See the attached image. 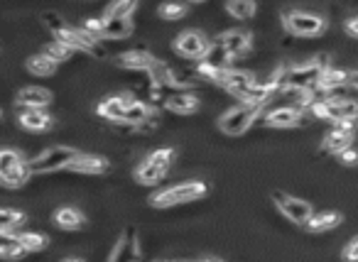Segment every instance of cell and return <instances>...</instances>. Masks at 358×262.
Wrapping results in <instances>:
<instances>
[{
	"label": "cell",
	"instance_id": "obj_1",
	"mask_svg": "<svg viewBox=\"0 0 358 262\" xmlns=\"http://www.w3.org/2000/svg\"><path fill=\"white\" fill-rule=\"evenodd\" d=\"M326 69H329V56L326 54L314 56V59H309V62H304V64H295V67L287 69L285 86L314 91L317 86H319V81H322V76H324Z\"/></svg>",
	"mask_w": 358,
	"mask_h": 262
},
{
	"label": "cell",
	"instance_id": "obj_2",
	"mask_svg": "<svg viewBox=\"0 0 358 262\" xmlns=\"http://www.w3.org/2000/svg\"><path fill=\"white\" fill-rule=\"evenodd\" d=\"M207 194H209L207 182H185V184L169 186V189L152 194L150 196V206H155V208L179 206V204H189V201L204 199Z\"/></svg>",
	"mask_w": 358,
	"mask_h": 262
},
{
	"label": "cell",
	"instance_id": "obj_3",
	"mask_svg": "<svg viewBox=\"0 0 358 262\" xmlns=\"http://www.w3.org/2000/svg\"><path fill=\"white\" fill-rule=\"evenodd\" d=\"M172 157L174 150L172 147H162V150H155L145 157L140 162V167L135 169V182L145 186H155L165 179V174L172 167Z\"/></svg>",
	"mask_w": 358,
	"mask_h": 262
},
{
	"label": "cell",
	"instance_id": "obj_4",
	"mask_svg": "<svg viewBox=\"0 0 358 262\" xmlns=\"http://www.w3.org/2000/svg\"><path fill=\"white\" fill-rule=\"evenodd\" d=\"M30 177H32V167L23 155H17L10 147L0 152V182L8 189H20L28 184Z\"/></svg>",
	"mask_w": 358,
	"mask_h": 262
},
{
	"label": "cell",
	"instance_id": "obj_5",
	"mask_svg": "<svg viewBox=\"0 0 358 262\" xmlns=\"http://www.w3.org/2000/svg\"><path fill=\"white\" fill-rule=\"evenodd\" d=\"M78 152L69 145H54L50 150H45L39 157L30 160V167H32V174H52L59 172V169H69L74 160H78Z\"/></svg>",
	"mask_w": 358,
	"mask_h": 262
},
{
	"label": "cell",
	"instance_id": "obj_6",
	"mask_svg": "<svg viewBox=\"0 0 358 262\" xmlns=\"http://www.w3.org/2000/svg\"><path fill=\"white\" fill-rule=\"evenodd\" d=\"M257 113H260V106H248V103H241V106L231 108L224 116L218 118V128L224 130L231 138H238L243 135L253 123H255Z\"/></svg>",
	"mask_w": 358,
	"mask_h": 262
},
{
	"label": "cell",
	"instance_id": "obj_7",
	"mask_svg": "<svg viewBox=\"0 0 358 262\" xmlns=\"http://www.w3.org/2000/svg\"><path fill=\"white\" fill-rule=\"evenodd\" d=\"M273 201H275V206L280 208L282 216L297 226H307L309 218L314 216V208L309 201L297 199V196H290L285 194V191H273Z\"/></svg>",
	"mask_w": 358,
	"mask_h": 262
},
{
	"label": "cell",
	"instance_id": "obj_8",
	"mask_svg": "<svg viewBox=\"0 0 358 262\" xmlns=\"http://www.w3.org/2000/svg\"><path fill=\"white\" fill-rule=\"evenodd\" d=\"M211 42L204 37L202 32H196V30H187L182 32L177 39H174V52L179 56H185V59H191V62H204L207 54L211 52Z\"/></svg>",
	"mask_w": 358,
	"mask_h": 262
},
{
	"label": "cell",
	"instance_id": "obj_9",
	"mask_svg": "<svg viewBox=\"0 0 358 262\" xmlns=\"http://www.w3.org/2000/svg\"><path fill=\"white\" fill-rule=\"evenodd\" d=\"M285 25L297 37H317L326 30V20L322 15H312L304 10H290L285 12Z\"/></svg>",
	"mask_w": 358,
	"mask_h": 262
},
{
	"label": "cell",
	"instance_id": "obj_10",
	"mask_svg": "<svg viewBox=\"0 0 358 262\" xmlns=\"http://www.w3.org/2000/svg\"><path fill=\"white\" fill-rule=\"evenodd\" d=\"M140 260V243H138V230L133 226L123 230V235L118 238V243L113 245V252L108 257V262H138Z\"/></svg>",
	"mask_w": 358,
	"mask_h": 262
},
{
	"label": "cell",
	"instance_id": "obj_11",
	"mask_svg": "<svg viewBox=\"0 0 358 262\" xmlns=\"http://www.w3.org/2000/svg\"><path fill=\"white\" fill-rule=\"evenodd\" d=\"M304 113L299 111V106H282L270 111L268 116L263 118V123L270 125V128H297V125L304 123Z\"/></svg>",
	"mask_w": 358,
	"mask_h": 262
},
{
	"label": "cell",
	"instance_id": "obj_12",
	"mask_svg": "<svg viewBox=\"0 0 358 262\" xmlns=\"http://www.w3.org/2000/svg\"><path fill=\"white\" fill-rule=\"evenodd\" d=\"M216 45L224 47L226 54L233 59V56H241L251 50V34L243 32V30H229V32L218 34L216 37Z\"/></svg>",
	"mask_w": 358,
	"mask_h": 262
},
{
	"label": "cell",
	"instance_id": "obj_13",
	"mask_svg": "<svg viewBox=\"0 0 358 262\" xmlns=\"http://www.w3.org/2000/svg\"><path fill=\"white\" fill-rule=\"evenodd\" d=\"M17 106H25L28 111H45V106L52 103V91L39 89V86H25L17 91Z\"/></svg>",
	"mask_w": 358,
	"mask_h": 262
},
{
	"label": "cell",
	"instance_id": "obj_14",
	"mask_svg": "<svg viewBox=\"0 0 358 262\" xmlns=\"http://www.w3.org/2000/svg\"><path fill=\"white\" fill-rule=\"evenodd\" d=\"M255 84V78H253V74L248 72H241V69H226L224 78H221V84L226 91H229L231 96H235V98H241L243 94H246L251 86Z\"/></svg>",
	"mask_w": 358,
	"mask_h": 262
},
{
	"label": "cell",
	"instance_id": "obj_15",
	"mask_svg": "<svg viewBox=\"0 0 358 262\" xmlns=\"http://www.w3.org/2000/svg\"><path fill=\"white\" fill-rule=\"evenodd\" d=\"M133 98L130 96H111V98L101 100L98 103V116L106 118V120H125V111L130 108Z\"/></svg>",
	"mask_w": 358,
	"mask_h": 262
},
{
	"label": "cell",
	"instance_id": "obj_16",
	"mask_svg": "<svg viewBox=\"0 0 358 262\" xmlns=\"http://www.w3.org/2000/svg\"><path fill=\"white\" fill-rule=\"evenodd\" d=\"M152 62H155V56L147 54L143 50H130L123 52V54L116 56V64L120 69H133V72H150Z\"/></svg>",
	"mask_w": 358,
	"mask_h": 262
},
{
	"label": "cell",
	"instance_id": "obj_17",
	"mask_svg": "<svg viewBox=\"0 0 358 262\" xmlns=\"http://www.w3.org/2000/svg\"><path fill=\"white\" fill-rule=\"evenodd\" d=\"M72 172L78 174H108L111 172V162L101 155H81L72 162Z\"/></svg>",
	"mask_w": 358,
	"mask_h": 262
},
{
	"label": "cell",
	"instance_id": "obj_18",
	"mask_svg": "<svg viewBox=\"0 0 358 262\" xmlns=\"http://www.w3.org/2000/svg\"><path fill=\"white\" fill-rule=\"evenodd\" d=\"M351 145H353V135L339 128L329 130V133L324 135V140H322V150L329 152V155H341V152L348 150Z\"/></svg>",
	"mask_w": 358,
	"mask_h": 262
},
{
	"label": "cell",
	"instance_id": "obj_19",
	"mask_svg": "<svg viewBox=\"0 0 358 262\" xmlns=\"http://www.w3.org/2000/svg\"><path fill=\"white\" fill-rule=\"evenodd\" d=\"M344 216L339 211H322V213H314L309 218V223L304 226L307 233H324V230H331L336 226H341Z\"/></svg>",
	"mask_w": 358,
	"mask_h": 262
},
{
	"label": "cell",
	"instance_id": "obj_20",
	"mask_svg": "<svg viewBox=\"0 0 358 262\" xmlns=\"http://www.w3.org/2000/svg\"><path fill=\"white\" fill-rule=\"evenodd\" d=\"M20 125L25 130H32V133H42V130H50L54 125V118L45 111H25L20 113Z\"/></svg>",
	"mask_w": 358,
	"mask_h": 262
},
{
	"label": "cell",
	"instance_id": "obj_21",
	"mask_svg": "<svg viewBox=\"0 0 358 262\" xmlns=\"http://www.w3.org/2000/svg\"><path fill=\"white\" fill-rule=\"evenodd\" d=\"M348 84H351V72H344V69L329 67L324 72V76H322V81H319V86H317V89H322L324 94H331V91L344 89V86H348Z\"/></svg>",
	"mask_w": 358,
	"mask_h": 262
},
{
	"label": "cell",
	"instance_id": "obj_22",
	"mask_svg": "<svg viewBox=\"0 0 358 262\" xmlns=\"http://www.w3.org/2000/svg\"><path fill=\"white\" fill-rule=\"evenodd\" d=\"M165 106L169 108L172 113H182V116H189V113H194L196 108H199V98H196L194 94H182V91H177V94H172L167 100H165Z\"/></svg>",
	"mask_w": 358,
	"mask_h": 262
},
{
	"label": "cell",
	"instance_id": "obj_23",
	"mask_svg": "<svg viewBox=\"0 0 358 262\" xmlns=\"http://www.w3.org/2000/svg\"><path fill=\"white\" fill-rule=\"evenodd\" d=\"M52 221L64 230H78L86 226V216L76 208H56Z\"/></svg>",
	"mask_w": 358,
	"mask_h": 262
},
{
	"label": "cell",
	"instance_id": "obj_24",
	"mask_svg": "<svg viewBox=\"0 0 358 262\" xmlns=\"http://www.w3.org/2000/svg\"><path fill=\"white\" fill-rule=\"evenodd\" d=\"M133 32V23L130 20H120V17L103 15V37L106 39H123Z\"/></svg>",
	"mask_w": 358,
	"mask_h": 262
},
{
	"label": "cell",
	"instance_id": "obj_25",
	"mask_svg": "<svg viewBox=\"0 0 358 262\" xmlns=\"http://www.w3.org/2000/svg\"><path fill=\"white\" fill-rule=\"evenodd\" d=\"M25 223V213L23 211H15V208H0V235L8 238L12 235V230L20 228Z\"/></svg>",
	"mask_w": 358,
	"mask_h": 262
},
{
	"label": "cell",
	"instance_id": "obj_26",
	"mask_svg": "<svg viewBox=\"0 0 358 262\" xmlns=\"http://www.w3.org/2000/svg\"><path fill=\"white\" fill-rule=\"evenodd\" d=\"M25 255H28V248L17 240V235L0 238V257H3V260H23Z\"/></svg>",
	"mask_w": 358,
	"mask_h": 262
},
{
	"label": "cell",
	"instance_id": "obj_27",
	"mask_svg": "<svg viewBox=\"0 0 358 262\" xmlns=\"http://www.w3.org/2000/svg\"><path fill=\"white\" fill-rule=\"evenodd\" d=\"M152 118H155V113H152V108L147 106V103H143V100H133L130 108L125 111V123H133V125H145Z\"/></svg>",
	"mask_w": 358,
	"mask_h": 262
},
{
	"label": "cell",
	"instance_id": "obj_28",
	"mask_svg": "<svg viewBox=\"0 0 358 262\" xmlns=\"http://www.w3.org/2000/svg\"><path fill=\"white\" fill-rule=\"evenodd\" d=\"M28 69L34 76H52L56 72V62H52L47 54H32L28 59Z\"/></svg>",
	"mask_w": 358,
	"mask_h": 262
},
{
	"label": "cell",
	"instance_id": "obj_29",
	"mask_svg": "<svg viewBox=\"0 0 358 262\" xmlns=\"http://www.w3.org/2000/svg\"><path fill=\"white\" fill-rule=\"evenodd\" d=\"M226 10H229L235 20H251L257 12V6L251 3V0H229V3H226Z\"/></svg>",
	"mask_w": 358,
	"mask_h": 262
},
{
	"label": "cell",
	"instance_id": "obj_30",
	"mask_svg": "<svg viewBox=\"0 0 358 262\" xmlns=\"http://www.w3.org/2000/svg\"><path fill=\"white\" fill-rule=\"evenodd\" d=\"M17 240L28 248V252H39L50 245V238H47L45 233H34V230H30V233H17Z\"/></svg>",
	"mask_w": 358,
	"mask_h": 262
},
{
	"label": "cell",
	"instance_id": "obj_31",
	"mask_svg": "<svg viewBox=\"0 0 358 262\" xmlns=\"http://www.w3.org/2000/svg\"><path fill=\"white\" fill-rule=\"evenodd\" d=\"M138 10V3L135 0H118V3H113L111 8H108L106 15L111 17H120V20H130V15Z\"/></svg>",
	"mask_w": 358,
	"mask_h": 262
},
{
	"label": "cell",
	"instance_id": "obj_32",
	"mask_svg": "<svg viewBox=\"0 0 358 262\" xmlns=\"http://www.w3.org/2000/svg\"><path fill=\"white\" fill-rule=\"evenodd\" d=\"M72 47H64V45H59V42H52V45H47L45 47V52H42V54H47L52 59V62H67L69 56H72Z\"/></svg>",
	"mask_w": 358,
	"mask_h": 262
},
{
	"label": "cell",
	"instance_id": "obj_33",
	"mask_svg": "<svg viewBox=\"0 0 358 262\" xmlns=\"http://www.w3.org/2000/svg\"><path fill=\"white\" fill-rule=\"evenodd\" d=\"M229 59H231V56L226 54L224 47L213 45V47H211V52H209V54H207V59H204V62L211 64V67H216V69H229V67H226V64H229Z\"/></svg>",
	"mask_w": 358,
	"mask_h": 262
},
{
	"label": "cell",
	"instance_id": "obj_34",
	"mask_svg": "<svg viewBox=\"0 0 358 262\" xmlns=\"http://www.w3.org/2000/svg\"><path fill=\"white\" fill-rule=\"evenodd\" d=\"M157 12H160L162 20H179V17L187 15V6H182V3H165Z\"/></svg>",
	"mask_w": 358,
	"mask_h": 262
},
{
	"label": "cell",
	"instance_id": "obj_35",
	"mask_svg": "<svg viewBox=\"0 0 358 262\" xmlns=\"http://www.w3.org/2000/svg\"><path fill=\"white\" fill-rule=\"evenodd\" d=\"M42 23H45V28L50 30V32H56L59 28H64V20H62V15L59 12H54V10H47V12H42Z\"/></svg>",
	"mask_w": 358,
	"mask_h": 262
},
{
	"label": "cell",
	"instance_id": "obj_36",
	"mask_svg": "<svg viewBox=\"0 0 358 262\" xmlns=\"http://www.w3.org/2000/svg\"><path fill=\"white\" fill-rule=\"evenodd\" d=\"M81 30H86L89 34H94V37H98L101 39L103 37V17H89L84 23V28Z\"/></svg>",
	"mask_w": 358,
	"mask_h": 262
},
{
	"label": "cell",
	"instance_id": "obj_37",
	"mask_svg": "<svg viewBox=\"0 0 358 262\" xmlns=\"http://www.w3.org/2000/svg\"><path fill=\"white\" fill-rule=\"evenodd\" d=\"M344 262H358V238H353L346 248H344Z\"/></svg>",
	"mask_w": 358,
	"mask_h": 262
},
{
	"label": "cell",
	"instance_id": "obj_38",
	"mask_svg": "<svg viewBox=\"0 0 358 262\" xmlns=\"http://www.w3.org/2000/svg\"><path fill=\"white\" fill-rule=\"evenodd\" d=\"M339 160H341L344 164H358V150H353V147H348V150H344L341 155H339Z\"/></svg>",
	"mask_w": 358,
	"mask_h": 262
},
{
	"label": "cell",
	"instance_id": "obj_39",
	"mask_svg": "<svg viewBox=\"0 0 358 262\" xmlns=\"http://www.w3.org/2000/svg\"><path fill=\"white\" fill-rule=\"evenodd\" d=\"M346 32L351 34V37L358 39V15L356 17H348V20H346Z\"/></svg>",
	"mask_w": 358,
	"mask_h": 262
},
{
	"label": "cell",
	"instance_id": "obj_40",
	"mask_svg": "<svg viewBox=\"0 0 358 262\" xmlns=\"http://www.w3.org/2000/svg\"><path fill=\"white\" fill-rule=\"evenodd\" d=\"M334 128H339V130H346V133H356V120H341V123H336Z\"/></svg>",
	"mask_w": 358,
	"mask_h": 262
},
{
	"label": "cell",
	"instance_id": "obj_41",
	"mask_svg": "<svg viewBox=\"0 0 358 262\" xmlns=\"http://www.w3.org/2000/svg\"><path fill=\"white\" fill-rule=\"evenodd\" d=\"M351 84L358 89V72H351Z\"/></svg>",
	"mask_w": 358,
	"mask_h": 262
},
{
	"label": "cell",
	"instance_id": "obj_42",
	"mask_svg": "<svg viewBox=\"0 0 358 262\" xmlns=\"http://www.w3.org/2000/svg\"><path fill=\"white\" fill-rule=\"evenodd\" d=\"M62 262H84L81 257H67V260H62Z\"/></svg>",
	"mask_w": 358,
	"mask_h": 262
},
{
	"label": "cell",
	"instance_id": "obj_43",
	"mask_svg": "<svg viewBox=\"0 0 358 262\" xmlns=\"http://www.w3.org/2000/svg\"><path fill=\"white\" fill-rule=\"evenodd\" d=\"M202 262H221V260H216V257H204Z\"/></svg>",
	"mask_w": 358,
	"mask_h": 262
},
{
	"label": "cell",
	"instance_id": "obj_44",
	"mask_svg": "<svg viewBox=\"0 0 358 262\" xmlns=\"http://www.w3.org/2000/svg\"><path fill=\"white\" fill-rule=\"evenodd\" d=\"M155 262H167V260H155Z\"/></svg>",
	"mask_w": 358,
	"mask_h": 262
},
{
	"label": "cell",
	"instance_id": "obj_45",
	"mask_svg": "<svg viewBox=\"0 0 358 262\" xmlns=\"http://www.w3.org/2000/svg\"><path fill=\"white\" fill-rule=\"evenodd\" d=\"M179 262H187V260H179Z\"/></svg>",
	"mask_w": 358,
	"mask_h": 262
}]
</instances>
